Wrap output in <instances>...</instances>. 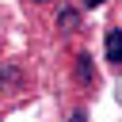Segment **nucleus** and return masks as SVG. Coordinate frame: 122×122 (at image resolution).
Returning <instances> with one entry per match:
<instances>
[{"mask_svg": "<svg viewBox=\"0 0 122 122\" xmlns=\"http://www.w3.org/2000/svg\"><path fill=\"white\" fill-rule=\"evenodd\" d=\"M27 4H34V8H38V4H50V0H27Z\"/></svg>", "mask_w": 122, "mask_h": 122, "instance_id": "obj_6", "label": "nucleus"}, {"mask_svg": "<svg viewBox=\"0 0 122 122\" xmlns=\"http://www.w3.org/2000/svg\"><path fill=\"white\" fill-rule=\"evenodd\" d=\"M107 0H84V8H103Z\"/></svg>", "mask_w": 122, "mask_h": 122, "instance_id": "obj_5", "label": "nucleus"}, {"mask_svg": "<svg viewBox=\"0 0 122 122\" xmlns=\"http://www.w3.org/2000/svg\"><path fill=\"white\" fill-rule=\"evenodd\" d=\"M76 27H80V11H76V8H61V11H57V30L72 34Z\"/></svg>", "mask_w": 122, "mask_h": 122, "instance_id": "obj_3", "label": "nucleus"}, {"mask_svg": "<svg viewBox=\"0 0 122 122\" xmlns=\"http://www.w3.org/2000/svg\"><path fill=\"white\" fill-rule=\"evenodd\" d=\"M76 80L84 88H95V61H92V53H76Z\"/></svg>", "mask_w": 122, "mask_h": 122, "instance_id": "obj_2", "label": "nucleus"}, {"mask_svg": "<svg viewBox=\"0 0 122 122\" xmlns=\"http://www.w3.org/2000/svg\"><path fill=\"white\" fill-rule=\"evenodd\" d=\"M69 122H88V111H72V114H69Z\"/></svg>", "mask_w": 122, "mask_h": 122, "instance_id": "obj_4", "label": "nucleus"}, {"mask_svg": "<svg viewBox=\"0 0 122 122\" xmlns=\"http://www.w3.org/2000/svg\"><path fill=\"white\" fill-rule=\"evenodd\" d=\"M103 53L111 65H122V27H107L103 34Z\"/></svg>", "mask_w": 122, "mask_h": 122, "instance_id": "obj_1", "label": "nucleus"}]
</instances>
